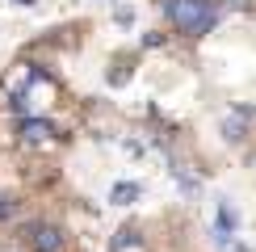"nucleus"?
I'll list each match as a JSON object with an SVG mask.
<instances>
[{"label": "nucleus", "mask_w": 256, "mask_h": 252, "mask_svg": "<svg viewBox=\"0 0 256 252\" xmlns=\"http://www.w3.org/2000/svg\"><path fill=\"white\" fill-rule=\"evenodd\" d=\"M160 8H164V17L189 38L210 34V30L218 26V4L214 0H160Z\"/></svg>", "instance_id": "1"}, {"label": "nucleus", "mask_w": 256, "mask_h": 252, "mask_svg": "<svg viewBox=\"0 0 256 252\" xmlns=\"http://www.w3.org/2000/svg\"><path fill=\"white\" fill-rule=\"evenodd\" d=\"M63 227L59 223H46V218H38V223H30L26 227V244H30V252H59L63 248Z\"/></svg>", "instance_id": "2"}, {"label": "nucleus", "mask_w": 256, "mask_h": 252, "mask_svg": "<svg viewBox=\"0 0 256 252\" xmlns=\"http://www.w3.org/2000/svg\"><path fill=\"white\" fill-rule=\"evenodd\" d=\"M55 126H50V122H42V118H26V122H21V139H26V143H42V139H55Z\"/></svg>", "instance_id": "3"}, {"label": "nucleus", "mask_w": 256, "mask_h": 252, "mask_svg": "<svg viewBox=\"0 0 256 252\" xmlns=\"http://www.w3.org/2000/svg\"><path fill=\"white\" fill-rule=\"evenodd\" d=\"M252 118V110H236V114H227L222 118V134L227 139H244V122Z\"/></svg>", "instance_id": "4"}, {"label": "nucleus", "mask_w": 256, "mask_h": 252, "mask_svg": "<svg viewBox=\"0 0 256 252\" xmlns=\"http://www.w3.org/2000/svg\"><path fill=\"white\" fill-rule=\"evenodd\" d=\"M138 194H143V189H138L134 181H118V185H114V202H118V206H130V202H138Z\"/></svg>", "instance_id": "5"}, {"label": "nucleus", "mask_w": 256, "mask_h": 252, "mask_svg": "<svg viewBox=\"0 0 256 252\" xmlns=\"http://www.w3.org/2000/svg\"><path fill=\"white\" fill-rule=\"evenodd\" d=\"M236 227H240V214H236V210H231L227 202H222V206H218V231H222V240L236 236Z\"/></svg>", "instance_id": "6"}, {"label": "nucleus", "mask_w": 256, "mask_h": 252, "mask_svg": "<svg viewBox=\"0 0 256 252\" xmlns=\"http://www.w3.org/2000/svg\"><path fill=\"white\" fill-rule=\"evenodd\" d=\"M13 214V202H8V198H0V218H8Z\"/></svg>", "instance_id": "7"}, {"label": "nucleus", "mask_w": 256, "mask_h": 252, "mask_svg": "<svg viewBox=\"0 0 256 252\" xmlns=\"http://www.w3.org/2000/svg\"><path fill=\"white\" fill-rule=\"evenodd\" d=\"M13 4H21V8H30V4H34V0H13Z\"/></svg>", "instance_id": "8"}]
</instances>
